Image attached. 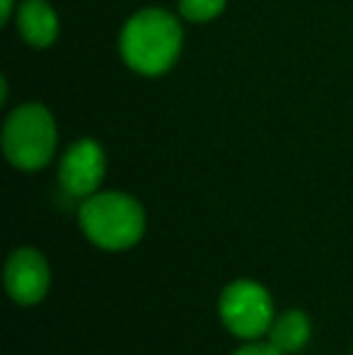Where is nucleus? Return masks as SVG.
I'll return each instance as SVG.
<instances>
[{
  "label": "nucleus",
  "mask_w": 353,
  "mask_h": 355,
  "mask_svg": "<svg viewBox=\"0 0 353 355\" xmlns=\"http://www.w3.org/2000/svg\"><path fill=\"white\" fill-rule=\"evenodd\" d=\"M85 237L99 249L123 252L141 242L146 213L133 196L121 191H97L87 196L78 213Z\"/></svg>",
  "instance_id": "2"
},
{
  "label": "nucleus",
  "mask_w": 353,
  "mask_h": 355,
  "mask_svg": "<svg viewBox=\"0 0 353 355\" xmlns=\"http://www.w3.org/2000/svg\"><path fill=\"white\" fill-rule=\"evenodd\" d=\"M232 355H283L278 348H273L271 343H247L240 351H235Z\"/></svg>",
  "instance_id": "10"
},
{
  "label": "nucleus",
  "mask_w": 353,
  "mask_h": 355,
  "mask_svg": "<svg viewBox=\"0 0 353 355\" xmlns=\"http://www.w3.org/2000/svg\"><path fill=\"white\" fill-rule=\"evenodd\" d=\"M227 0H179V15L187 22H211L225 10Z\"/></svg>",
  "instance_id": "9"
},
{
  "label": "nucleus",
  "mask_w": 353,
  "mask_h": 355,
  "mask_svg": "<svg viewBox=\"0 0 353 355\" xmlns=\"http://www.w3.org/2000/svg\"><path fill=\"white\" fill-rule=\"evenodd\" d=\"M218 312L227 331L247 341L268 334L273 322V302L268 290L261 283L247 281V278L232 281L223 290L218 300Z\"/></svg>",
  "instance_id": "4"
},
{
  "label": "nucleus",
  "mask_w": 353,
  "mask_h": 355,
  "mask_svg": "<svg viewBox=\"0 0 353 355\" xmlns=\"http://www.w3.org/2000/svg\"><path fill=\"white\" fill-rule=\"evenodd\" d=\"M107 172V157L102 145L92 138H80L63 153L58 164V182L68 196L87 198L97 193Z\"/></svg>",
  "instance_id": "5"
},
{
  "label": "nucleus",
  "mask_w": 353,
  "mask_h": 355,
  "mask_svg": "<svg viewBox=\"0 0 353 355\" xmlns=\"http://www.w3.org/2000/svg\"><path fill=\"white\" fill-rule=\"evenodd\" d=\"M15 12V0H0V24H8Z\"/></svg>",
  "instance_id": "11"
},
{
  "label": "nucleus",
  "mask_w": 353,
  "mask_h": 355,
  "mask_svg": "<svg viewBox=\"0 0 353 355\" xmlns=\"http://www.w3.org/2000/svg\"><path fill=\"white\" fill-rule=\"evenodd\" d=\"M17 29L34 49H46L58 39V15L46 0H22L17 5Z\"/></svg>",
  "instance_id": "7"
},
{
  "label": "nucleus",
  "mask_w": 353,
  "mask_h": 355,
  "mask_svg": "<svg viewBox=\"0 0 353 355\" xmlns=\"http://www.w3.org/2000/svg\"><path fill=\"white\" fill-rule=\"evenodd\" d=\"M184 32L172 12L162 8H143L126 19L119 37V51L131 71L157 78L177 63Z\"/></svg>",
  "instance_id": "1"
},
{
  "label": "nucleus",
  "mask_w": 353,
  "mask_h": 355,
  "mask_svg": "<svg viewBox=\"0 0 353 355\" xmlns=\"http://www.w3.org/2000/svg\"><path fill=\"white\" fill-rule=\"evenodd\" d=\"M49 285H51V271L49 263L37 249L19 247L10 254L5 263V288L8 295L17 304H37L46 297Z\"/></svg>",
  "instance_id": "6"
},
{
  "label": "nucleus",
  "mask_w": 353,
  "mask_h": 355,
  "mask_svg": "<svg viewBox=\"0 0 353 355\" xmlns=\"http://www.w3.org/2000/svg\"><path fill=\"white\" fill-rule=\"evenodd\" d=\"M58 128L51 112L39 102L19 104L3 126V153L12 167L37 172L56 155Z\"/></svg>",
  "instance_id": "3"
},
{
  "label": "nucleus",
  "mask_w": 353,
  "mask_h": 355,
  "mask_svg": "<svg viewBox=\"0 0 353 355\" xmlns=\"http://www.w3.org/2000/svg\"><path fill=\"white\" fill-rule=\"evenodd\" d=\"M310 331H312V327H310L307 314L298 312V309H291V312H283L281 317H276L271 322L268 343H271L273 348H278L283 355L295 353L307 343Z\"/></svg>",
  "instance_id": "8"
}]
</instances>
